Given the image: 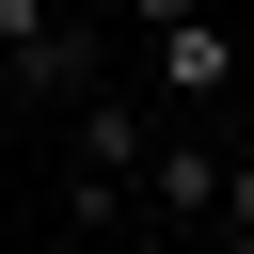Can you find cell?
<instances>
[{"label":"cell","instance_id":"cell-3","mask_svg":"<svg viewBox=\"0 0 254 254\" xmlns=\"http://www.w3.org/2000/svg\"><path fill=\"white\" fill-rule=\"evenodd\" d=\"M206 190H222V143H206V127H190V143H143V206L206 222Z\"/></svg>","mask_w":254,"mask_h":254},{"label":"cell","instance_id":"cell-1","mask_svg":"<svg viewBox=\"0 0 254 254\" xmlns=\"http://www.w3.org/2000/svg\"><path fill=\"white\" fill-rule=\"evenodd\" d=\"M143 79H159V111H222V95H238V16H206V0L159 16V32H143Z\"/></svg>","mask_w":254,"mask_h":254},{"label":"cell","instance_id":"cell-2","mask_svg":"<svg viewBox=\"0 0 254 254\" xmlns=\"http://www.w3.org/2000/svg\"><path fill=\"white\" fill-rule=\"evenodd\" d=\"M143 143H159V127H143V95H111V79H95V111H79V190H64V206H79V222H111V206L143 190Z\"/></svg>","mask_w":254,"mask_h":254},{"label":"cell","instance_id":"cell-4","mask_svg":"<svg viewBox=\"0 0 254 254\" xmlns=\"http://www.w3.org/2000/svg\"><path fill=\"white\" fill-rule=\"evenodd\" d=\"M206 222H222L206 254H254V159H222V190H206Z\"/></svg>","mask_w":254,"mask_h":254}]
</instances>
